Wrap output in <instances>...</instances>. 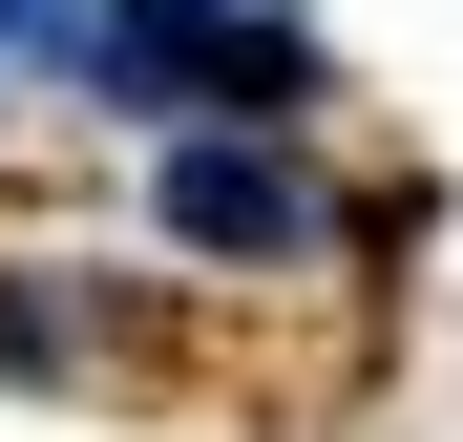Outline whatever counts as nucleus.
Returning a JSON list of instances; mask_svg holds the SVG:
<instances>
[{
	"mask_svg": "<svg viewBox=\"0 0 463 442\" xmlns=\"http://www.w3.org/2000/svg\"><path fill=\"white\" fill-rule=\"evenodd\" d=\"M22 63L106 127H253V85H295V0H43Z\"/></svg>",
	"mask_w": 463,
	"mask_h": 442,
	"instance_id": "obj_1",
	"label": "nucleus"
},
{
	"mask_svg": "<svg viewBox=\"0 0 463 442\" xmlns=\"http://www.w3.org/2000/svg\"><path fill=\"white\" fill-rule=\"evenodd\" d=\"M169 253H211V274H274V253H317V169H295L274 127H169Z\"/></svg>",
	"mask_w": 463,
	"mask_h": 442,
	"instance_id": "obj_2",
	"label": "nucleus"
},
{
	"mask_svg": "<svg viewBox=\"0 0 463 442\" xmlns=\"http://www.w3.org/2000/svg\"><path fill=\"white\" fill-rule=\"evenodd\" d=\"M22 42H43V0H0V63H22Z\"/></svg>",
	"mask_w": 463,
	"mask_h": 442,
	"instance_id": "obj_3",
	"label": "nucleus"
}]
</instances>
